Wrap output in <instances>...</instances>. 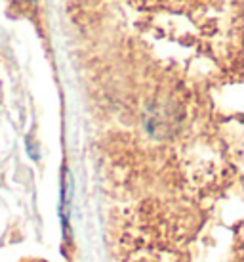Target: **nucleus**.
I'll use <instances>...</instances> for the list:
<instances>
[]
</instances>
